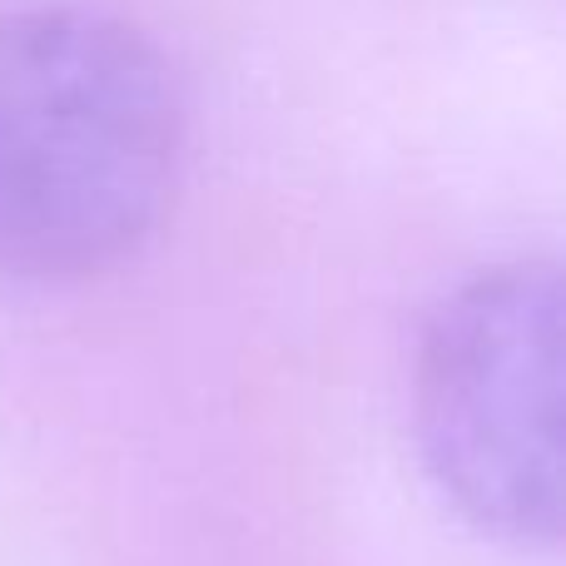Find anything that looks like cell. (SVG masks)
Instances as JSON below:
<instances>
[{
    "label": "cell",
    "mask_w": 566,
    "mask_h": 566,
    "mask_svg": "<svg viewBox=\"0 0 566 566\" xmlns=\"http://www.w3.org/2000/svg\"><path fill=\"white\" fill-rule=\"evenodd\" d=\"M185 145L175 70L125 15L0 10V269L40 283L125 264L165 219Z\"/></svg>",
    "instance_id": "obj_1"
},
{
    "label": "cell",
    "mask_w": 566,
    "mask_h": 566,
    "mask_svg": "<svg viewBox=\"0 0 566 566\" xmlns=\"http://www.w3.org/2000/svg\"><path fill=\"white\" fill-rule=\"evenodd\" d=\"M566 303L552 259L482 269L432 308L412 368V432L432 488L472 532L557 547Z\"/></svg>",
    "instance_id": "obj_2"
}]
</instances>
